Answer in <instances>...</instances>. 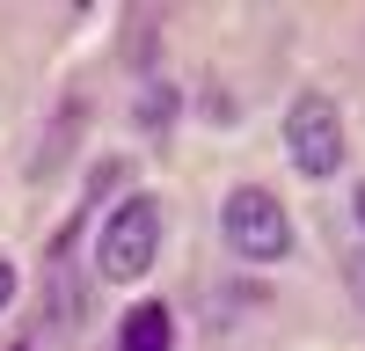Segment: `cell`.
<instances>
[{"label":"cell","mask_w":365,"mask_h":351,"mask_svg":"<svg viewBox=\"0 0 365 351\" xmlns=\"http://www.w3.org/2000/svg\"><path fill=\"white\" fill-rule=\"evenodd\" d=\"M285 161L307 176V183H329V176L344 168V110L329 103L322 88L292 96V110H285Z\"/></svg>","instance_id":"obj_3"},{"label":"cell","mask_w":365,"mask_h":351,"mask_svg":"<svg viewBox=\"0 0 365 351\" xmlns=\"http://www.w3.org/2000/svg\"><path fill=\"white\" fill-rule=\"evenodd\" d=\"M117 183H132V161H125V154H103L96 168H88V205H103Z\"/></svg>","instance_id":"obj_6"},{"label":"cell","mask_w":365,"mask_h":351,"mask_svg":"<svg viewBox=\"0 0 365 351\" xmlns=\"http://www.w3.org/2000/svg\"><path fill=\"white\" fill-rule=\"evenodd\" d=\"M344 278H351V300L365 307V256H351V263H344Z\"/></svg>","instance_id":"obj_7"},{"label":"cell","mask_w":365,"mask_h":351,"mask_svg":"<svg viewBox=\"0 0 365 351\" xmlns=\"http://www.w3.org/2000/svg\"><path fill=\"white\" fill-rule=\"evenodd\" d=\"M8 307H15V263L0 256V315H8Z\"/></svg>","instance_id":"obj_8"},{"label":"cell","mask_w":365,"mask_h":351,"mask_svg":"<svg viewBox=\"0 0 365 351\" xmlns=\"http://www.w3.org/2000/svg\"><path fill=\"white\" fill-rule=\"evenodd\" d=\"M351 213H358V227H365V183H351Z\"/></svg>","instance_id":"obj_9"},{"label":"cell","mask_w":365,"mask_h":351,"mask_svg":"<svg viewBox=\"0 0 365 351\" xmlns=\"http://www.w3.org/2000/svg\"><path fill=\"white\" fill-rule=\"evenodd\" d=\"M161 256V198L154 190H132L117 198L103 227H96V278L103 285H139Z\"/></svg>","instance_id":"obj_1"},{"label":"cell","mask_w":365,"mask_h":351,"mask_svg":"<svg viewBox=\"0 0 365 351\" xmlns=\"http://www.w3.org/2000/svg\"><path fill=\"white\" fill-rule=\"evenodd\" d=\"M110 351H175V315H168V300H139V307H125V315H117Z\"/></svg>","instance_id":"obj_4"},{"label":"cell","mask_w":365,"mask_h":351,"mask_svg":"<svg viewBox=\"0 0 365 351\" xmlns=\"http://www.w3.org/2000/svg\"><path fill=\"white\" fill-rule=\"evenodd\" d=\"M15 351H29V344H15Z\"/></svg>","instance_id":"obj_10"},{"label":"cell","mask_w":365,"mask_h":351,"mask_svg":"<svg viewBox=\"0 0 365 351\" xmlns=\"http://www.w3.org/2000/svg\"><path fill=\"white\" fill-rule=\"evenodd\" d=\"M175 110H182V96H175V81H161V73H154V81L139 88V132H154V139H161V132L175 125Z\"/></svg>","instance_id":"obj_5"},{"label":"cell","mask_w":365,"mask_h":351,"mask_svg":"<svg viewBox=\"0 0 365 351\" xmlns=\"http://www.w3.org/2000/svg\"><path fill=\"white\" fill-rule=\"evenodd\" d=\"M220 234L241 263H285L292 256V213L263 183H234L220 205Z\"/></svg>","instance_id":"obj_2"}]
</instances>
